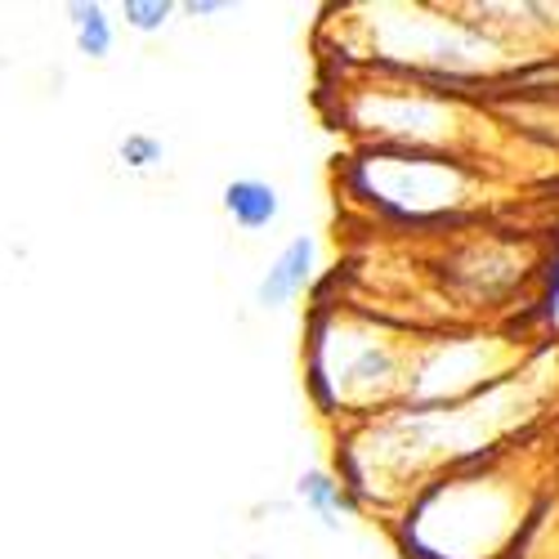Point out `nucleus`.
Here are the masks:
<instances>
[{"mask_svg": "<svg viewBox=\"0 0 559 559\" xmlns=\"http://www.w3.org/2000/svg\"><path fill=\"white\" fill-rule=\"evenodd\" d=\"M224 211L238 228L255 233V228H269L277 219V193L264 179H233L224 189Z\"/></svg>", "mask_w": 559, "mask_h": 559, "instance_id": "obj_2", "label": "nucleus"}, {"mask_svg": "<svg viewBox=\"0 0 559 559\" xmlns=\"http://www.w3.org/2000/svg\"><path fill=\"white\" fill-rule=\"evenodd\" d=\"M313 255H318V242L309 238V233H300V238H292L283 247V255H277L264 273V283L255 292L260 305H287L305 292V283L313 277Z\"/></svg>", "mask_w": 559, "mask_h": 559, "instance_id": "obj_1", "label": "nucleus"}, {"mask_svg": "<svg viewBox=\"0 0 559 559\" xmlns=\"http://www.w3.org/2000/svg\"><path fill=\"white\" fill-rule=\"evenodd\" d=\"M72 32H76L81 55H90V59H104L112 50V23H108L104 5H72Z\"/></svg>", "mask_w": 559, "mask_h": 559, "instance_id": "obj_4", "label": "nucleus"}, {"mask_svg": "<svg viewBox=\"0 0 559 559\" xmlns=\"http://www.w3.org/2000/svg\"><path fill=\"white\" fill-rule=\"evenodd\" d=\"M121 14H126V23L134 32H162L166 19H170V5H166V0H126Z\"/></svg>", "mask_w": 559, "mask_h": 559, "instance_id": "obj_5", "label": "nucleus"}, {"mask_svg": "<svg viewBox=\"0 0 559 559\" xmlns=\"http://www.w3.org/2000/svg\"><path fill=\"white\" fill-rule=\"evenodd\" d=\"M121 162L134 166V170H148L162 162V144L148 134H126V144H121Z\"/></svg>", "mask_w": 559, "mask_h": 559, "instance_id": "obj_6", "label": "nucleus"}, {"mask_svg": "<svg viewBox=\"0 0 559 559\" xmlns=\"http://www.w3.org/2000/svg\"><path fill=\"white\" fill-rule=\"evenodd\" d=\"M300 501L322 520V528H336V515L345 510V488H341L332 475L309 471V475L300 479Z\"/></svg>", "mask_w": 559, "mask_h": 559, "instance_id": "obj_3", "label": "nucleus"}]
</instances>
